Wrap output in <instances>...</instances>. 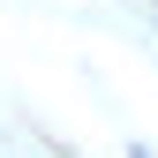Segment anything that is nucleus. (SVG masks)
Masks as SVG:
<instances>
[]
</instances>
